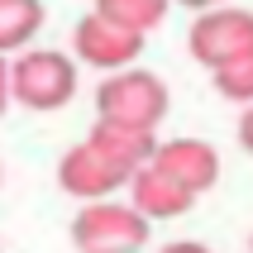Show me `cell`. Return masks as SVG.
<instances>
[{
    "label": "cell",
    "mask_w": 253,
    "mask_h": 253,
    "mask_svg": "<svg viewBox=\"0 0 253 253\" xmlns=\"http://www.w3.org/2000/svg\"><path fill=\"white\" fill-rule=\"evenodd\" d=\"M249 253H253V239H249Z\"/></svg>",
    "instance_id": "17"
},
{
    "label": "cell",
    "mask_w": 253,
    "mask_h": 253,
    "mask_svg": "<svg viewBox=\"0 0 253 253\" xmlns=\"http://www.w3.org/2000/svg\"><path fill=\"white\" fill-rule=\"evenodd\" d=\"M186 48H191V57L201 67H220V62L253 53V10H239V5L201 10L191 34H186Z\"/></svg>",
    "instance_id": "4"
},
{
    "label": "cell",
    "mask_w": 253,
    "mask_h": 253,
    "mask_svg": "<svg viewBox=\"0 0 253 253\" xmlns=\"http://www.w3.org/2000/svg\"><path fill=\"white\" fill-rule=\"evenodd\" d=\"M129 177H134V172L120 168L115 158H105L91 139L72 143L67 153H62V163H57V186H62L67 196H77V201H105V196H115L120 186H129Z\"/></svg>",
    "instance_id": "6"
},
{
    "label": "cell",
    "mask_w": 253,
    "mask_h": 253,
    "mask_svg": "<svg viewBox=\"0 0 253 253\" xmlns=\"http://www.w3.org/2000/svg\"><path fill=\"white\" fill-rule=\"evenodd\" d=\"M77 96V57L57 53V48H19L10 62V100L24 110H62Z\"/></svg>",
    "instance_id": "1"
},
{
    "label": "cell",
    "mask_w": 253,
    "mask_h": 253,
    "mask_svg": "<svg viewBox=\"0 0 253 253\" xmlns=\"http://www.w3.org/2000/svg\"><path fill=\"white\" fill-rule=\"evenodd\" d=\"M168 82L158 72L143 67H120L105 72V82L96 86V120H120V125H139V129H158L168 120Z\"/></svg>",
    "instance_id": "2"
},
{
    "label": "cell",
    "mask_w": 253,
    "mask_h": 253,
    "mask_svg": "<svg viewBox=\"0 0 253 253\" xmlns=\"http://www.w3.org/2000/svg\"><path fill=\"white\" fill-rule=\"evenodd\" d=\"M72 53L82 57L86 67H100V72H120V67H134V57L143 53V34L105 19L100 10L82 14L77 29H72Z\"/></svg>",
    "instance_id": "5"
},
{
    "label": "cell",
    "mask_w": 253,
    "mask_h": 253,
    "mask_svg": "<svg viewBox=\"0 0 253 253\" xmlns=\"http://www.w3.org/2000/svg\"><path fill=\"white\" fill-rule=\"evenodd\" d=\"M239 148L253 158V105H244V115H239Z\"/></svg>",
    "instance_id": "13"
},
{
    "label": "cell",
    "mask_w": 253,
    "mask_h": 253,
    "mask_svg": "<svg viewBox=\"0 0 253 253\" xmlns=\"http://www.w3.org/2000/svg\"><path fill=\"white\" fill-rule=\"evenodd\" d=\"M96 10L105 19H115V24L134 29V34H148V29H158L168 19L172 0H96Z\"/></svg>",
    "instance_id": "11"
},
{
    "label": "cell",
    "mask_w": 253,
    "mask_h": 253,
    "mask_svg": "<svg viewBox=\"0 0 253 253\" xmlns=\"http://www.w3.org/2000/svg\"><path fill=\"white\" fill-rule=\"evenodd\" d=\"M172 5H186V10H211V5H229V0H172Z\"/></svg>",
    "instance_id": "16"
},
{
    "label": "cell",
    "mask_w": 253,
    "mask_h": 253,
    "mask_svg": "<svg viewBox=\"0 0 253 253\" xmlns=\"http://www.w3.org/2000/svg\"><path fill=\"white\" fill-rule=\"evenodd\" d=\"M211 82H215V91H220L225 100H234V105H253V53L211 67Z\"/></svg>",
    "instance_id": "12"
},
{
    "label": "cell",
    "mask_w": 253,
    "mask_h": 253,
    "mask_svg": "<svg viewBox=\"0 0 253 253\" xmlns=\"http://www.w3.org/2000/svg\"><path fill=\"white\" fill-rule=\"evenodd\" d=\"M129 206H134L143 220H177V215H186L196 206V196H191L186 186H177L168 172H158L153 163H143V168L129 177Z\"/></svg>",
    "instance_id": "8"
},
{
    "label": "cell",
    "mask_w": 253,
    "mask_h": 253,
    "mask_svg": "<svg viewBox=\"0 0 253 253\" xmlns=\"http://www.w3.org/2000/svg\"><path fill=\"white\" fill-rule=\"evenodd\" d=\"M158 253H211L201 239H177V244H168V249H158Z\"/></svg>",
    "instance_id": "14"
},
{
    "label": "cell",
    "mask_w": 253,
    "mask_h": 253,
    "mask_svg": "<svg viewBox=\"0 0 253 253\" xmlns=\"http://www.w3.org/2000/svg\"><path fill=\"white\" fill-rule=\"evenodd\" d=\"M158 172H168L177 186H186L191 196H206L220 182V153L206 139H163L148 158Z\"/></svg>",
    "instance_id": "7"
},
{
    "label": "cell",
    "mask_w": 253,
    "mask_h": 253,
    "mask_svg": "<svg viewBox=\"0 0 253 253\" xmlns=\"http://www.w3.org/2000/svg\"><path fill=\"white\" fill-rule=\"evenodd\" d=\"M43 0H0V53H19L43 29Z\"/></svg>",
    "instance_id": "10"
},
{
    "label": "cell",
    "mask_w": 253,
    "mask_h": 253,
    "mask_svg": "<svg viewBox=\"0 0 253 253\" xmlns=\"http://www.w3.org/2000/svg\"><path fill=\"white\" fill-rule=\"evenodd\" d=\"M91 143H96L105 158H115L120 168L139 172L158 148V129H139V125H120V120H96L91 129Z\"/></svg>",
    "instance_id": "9"
},
{
    "label": "cell",
    "mask_w": 253,
    "mask_h": 253,
    "mask_svg": "<svg viewBox=\"0 0 253 253\" xmlns=\"http://www.w3.org/2000/svg\"><path fill=\"white\" fill-rule=\"evenodd\" d=\"M5 105H10V62L0 53V115H5Z\"/></svg>",
    "instance_id": "15"
},
{
    "label": "cell",
    "mask_w": 253,
    "mask_h": 253,
    "mask_svg": "<svg viewBox=\"0 0 253 253\" xmlns=\"http://www.w3.org/2000/svg\"><path fill=\"white\" fill-rule=\"evenodd\" d=\"M153 220H143L129 201H86L72 215V249L77 253H139L148 244Z\"/></svg>",
    "instance_id": "3"
}]
</instances>
